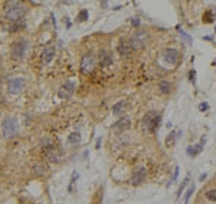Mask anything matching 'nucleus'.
<instances>
[{
  "label": "nucleus",
  "mask_w": 216,
  "mask_h": 204,
  "mask_svg": "<svg viewBox=\"0 0 216 204\" xmlns=\"http://www.w3.org/2000/svg\"><path fill=\"white\" fill-rule=\"evenodd\" d=\"M92 71H94V58L92 55L86 53L82 56V60H81V72L85 75H89Z\"/></svg>",
  "instance_id": "nucleus-8"
},
{
  "label": "nucleus",
  "mask_w": 216,
  "mask_h": 204,
  "mask_svg": "<svg viewBox=\"0 0 216 204\" xmlns=\"http://www.w3.org/2000/svg\"><path fill=\"white\" fill-rule=\"evenodd\" d=\"M159 89L161 93H169L172 91V83L169 81H160L159 82Z\"/></svg>",
  "instance_id": "nucleus-19"
},
{
  "label": "nucleus",
  "mask_w": 216,
  "mask_h": 204,
  "mask_svg": "<svg viewBox=\"0 0 216 204\" xmlns=\"http://www.w3.org/2000/svg\"><path fill=\"white\" fill-rule=\"evenodd\" d=\"M206 199L210 200V201H216V188L206 191Z\"/></svg>",
  "instance_id": "nucleus-26"
},
{
  "label": "nucleus",
  "mask_w": 216,
  "mask_h": 204,
  "mask_svg": "<svg viewBox=\"0 0 216 204\" xmlns=\"http://www.w3.org/2000/svg\"><path fill=\"white\" fill-rule=\"evenodd\" d=\"M215 32H216V27H215Z\"/></svg>",
  "instance_id": "nucleus-39"
},
{
  "label": "nucleus",
  "mask_w": 216,
  "mask_h": 204,
  "mask_svg": "<svg viewBox=\"0 0 216 204\" xmlns=\"http://www.w3.org/2000/svg\"><path fill=\"white\" fill-rule=\"evenodd\" d=\"M88 17H89V13H88V10H86V9H82V10L78 13V16H77V20H78V22H85V20H88Z\"/></svg>",
  "instance_id": "nucleus-22"
},
{
  "label": "nucleus",
  "mask_w": 216,
  "mask_h": 204,
  "mask_svg": "<svg viewBox=\"0 0 216 204\" xmlns=\"http://www.w3.org/2000/svg\"><path fill=\"white\" fill-rule=\"evenodd\" d=\"M205 142H206V138H202V139H200V142H199L197 145H195V147H193V145H189V147H187V150H186L187 155L193 158V157H196L197 154H200V152H202V150H203Z\"/></svg>",
  "instance_id": "nucleus-12"
},
{
  "label": "nucleus",
  "mask_w": 216,
  "mask_h": 204,
  "mask_svg": "<svg viewBox=\"0 0 216 204\" xmlns=\"http://www.w3.org/2000/svg\"><path fill=\"white\" fill-rule=\"evenodd\" d=\"M75 92V83L74 82H66L65 85H62L58 91V96L61 99H68L72 96V93Z\"/></svg>",
  "instance_id": "nucleus-7"
},
{
  "label": "nucleus",
  "mask_w": 216,
  "mask_h": 204,
  "mask_svg": "<svg viewBox=\"0 0 216 204\" xmlns=\"http://www.w3.org/2000/svg\"><path fill=\"white\" fill-rule=\"evenodd\" d=\"M25 86V79L23 78H12L7 83V91L10 93H19Z\"/></svg>",
  "instance_id": "nucleus-9"
},
{
  "label": "nucleus",
  "mask_w": 216,
  "mask_h": 204,
  "mask_svg": "<svg viewBox=\"0 0 216 204\" xmlns=\"http://www.w3.org/2000/svg\"><path fill=\"white\" fill-rule=\"evenodd\" d=\"M43 155H45V158H46L49 163H55V164H59L62 161V158H63L62 151L58 150L56 147H52V145L43 148Z\"/></svg>",
  "instance_id": "nucleus-5"
},
{
  "label": "nucleus",
  "mask_w": 216,
  "mask_h": 204,
  "mask_svg": "<svg viewBox=\"0 0 216 204\" xmlns=\"http://www.w3.org/2000/svg\"><path fill=\"white\" fill-rule=\"evenodd\" d=\"M99 63H101V66H104V68L110 66V65L112 63V55H111L108 50H101V52H99Z\"/></svg>",
  "instance_id": "nucleus-15"
},
{
  "label": "nucleus",
  "mask_w": 216,
  "mask_h": 204,
  "mask_svg": "<svg viewBox=\"0 0 216 204\" xmlns=\"http://www.w3.org/2000/svg\"><path fill=\"white\" fill-rule=\"evenodd\" d=\"M0 104H1V98H0Z\"/></svg>",
  "instance_id": "nucleus-38"
},
{
  "label": "nucleus",
  "mask_w": 216,
  "mask_h": 204,
  "mask_svg": "<svg viewBox=\"0 0 216 204\" xmlns=\"http://www.w3.org/2000/svg\"><path fill=\"white\" fill-rule=\"evenodd\" d=\"M195 193V184H192L189 188H187V191H186V194H184V201H183V204H187L189 203V199L192 197V194Z\"/></svg>",
  "instance_id": "nucleus-23"
},
{
  "label": "nucleus",
  "mask_w": 216,
  "mask_h": 204,
  "mask_svg": "<svg viewBox=\"0 0 216 204\" xmlns=\"http://www.w3.org/2000/svg\"><path fill=\"white\" fill-rule=\"evenodd\" d=\"M205 178H206V174H202V175L199 177V181H203Z\"/></svg>",
  "instance_id": "nucleus-35"
},
{
  "label": "nucleus",
  "mask_w": 216,
  "mask_h": 204,
  "mask_svg": "<svg viewBox=\"0 0 216 204\" xmlns=\"http://www.w3.org/2000/svg\"><path fill=\"white\" fill-rule=\"evenodd\" d=\"M189 79L193 82V83L196 82V71H195V69H190V72H189Z\"/></svg>",
  "instance_id": "nucleus-30"
},
{
  "label": "nucleus",
  "mask_w": 216,
  "mask_h": 204,
  "mask_svg": "<svg viewBox=\"0 0 216 204\" xmlns=\"http://www.w3.org/2000/svg\"><path fill=\"white\" fill-rule=\"evenodd\" d=\"M179 33H180V36H181V38H183L184 41L187 42V43H192V38H190V36H189V35H187L186 32H183V30H180Z\"/></svg>",
  "instance_id": "nucleus-29"
},
{
  "label": "nucleus",
  "mask_w": 216,
  "mask_h": 204,
  "mask_svg": "<svg viewBox=\"0 0 216 204\" xmlns=\"http://www.w3.org/2000/svg\"><path fill=\"white\" fill-rule=\"evenodd\" d=\"M163 60L167 63V65H176L177 60H179V52L173 47H169L164 50L163 53Z\"/></svg>",
  "instance_id": "nucleus-11"
},
{
  "label": "nucleus",
  "mask_w": 216,
  "mask_h": 204,
  "mask_svg": "<svg viewBox=\"0 0 216 204\" xmlns=\"http://www.w3.org/2000/svg\"><path fill=\"white\" fill-rule=\"evenodd\" d=\"M6 9H7L6 10V17L12 23L19 22L28 12V7L23 3H20V1H10V3L6 4Z\"/></svg>",
  "instance_id": "nucleus-1"
},
{
  "label": "nucleus",
  "mask_w": 216,
  "mask_h": 204,
  "mask_svg": "<svg viewBox=\"0 0 216 204\" xmlns=\"http://www.w3.org/2000/svg\"><path fill=\"white\" fill-rule=\"evenodd\" d=\"M99 147H101V138H98V139H97V147H95V148H97V150H99Z\"/></svg>",
  "instance_id": "nucleus-34"
},
{
  "label": "nucleus",
  "mask_w": 216,
  "mask_h": 204,
  "mask_svg": "<svg viewBox=\"0 0 216 204\" xmlns=\"http://www.w3.org/2000/svg\"><path fill=\"white\" fill-rule=\"evenodd\" d=\"M213 19H215V16H213V12H212V10H208V12L205 13V16H203V22H205V23H212Z\"/></svg>",
  "instance_id": "nucleus-25"
},
{
  "label": "nucleus",
  "mask_w": 216,
  "mask_h": 204,
  "mask_svg": "<svg viewBox=\"0 0 216 204\" xmlns=\"http://www.w3.org/2000/svg\"><path fill=\"white\" fill-rule=\"evenodd\" d=\"M17 129H19V124H17L16 118L7 117V118L3 120V122H1V131H3V135L6 138H13L17 134Z\"/></svg>",
  "instance_id": "nucleus-3"
},
{
  "label": "nucleus",
  "mask_w": 216,
  "mask_h": 204,
  "mask_svg": "<svg viewBox=\"0 0 216 204\" xmlns=\"http://www.w3.org/2000/svg\"><path fill=\"white\" fill-rule=\"evenodd\" d=\"M130 126H131V121H130V118H127V117L120 118L117 122L114 124V129L118 131V132H124V131H127Z\"/></svg>",
  "instance_id": "nucleus-13"
},
{
  "label": "nucleus",
  "mask_w": 216,
  "mask_h": 204,
  "mask_svg": "<svg viewBox=\"0 0 216 204\" xmlns=\"http://www.w3.org/2000/svg\"><path fill=\"white\" fill-rule=\"evenodd\" d=\"M189 180H190V175H187V177H186V178L183 180V183H181V185L179 187V190H177V194H176V197H177V199H180L181 193L184 191V187H186V185L189 184Z\"/></svg>",
  "instance_id": "nucleus-21"
},
{
  "label": "nucleus",
  "mask_w": 216,
  "mask_h": 204,
  "mask_svg": "<svg viewBox=\"0 0 216 204\" xmlns=\"http://www.w3.org/2000/svg\"><path fill=\"white\" fill-rule=\"evenodd\" d=\"M28 47H29V43L26 41H17L12 46V58L16 60H22L26 55Z\"/></svg>",
  "instance_id": "nucleus-4"
},
{
  "label": "nucleus",
  "mask_w": 216,
  "mask_h": 204,
  "mask_svg": "<svg viewBox=\"0 0 216 204\" xmlns=\"http://www.w3.org/2000/svg\"><path fill=\"white\" fill-rule=\"evenodd\" d=\"M48 164L45 163H36L33 165V172L36 174V175H43V174H46L48 172Z\"/></svg>",
  "instance_id": "nucleus-17"
},
{
  "label": "nucleus",
  "mask_w": 216,
  "mask_h": 204,
  "mask_svg": "<svg viewBox=\"0 0 216 204\" xmlns=\"http://www.w3.org/2000/svg\"><path fill=\"white\" fill-rule=\"evenodd\" d=\"M208 109H209V104H208V102H202V104L199 105V111L205 112V111H208Z\"/></svg>",
  "instance_id": "nucleus-31"
},
{
  "label": "nucleus",
  "mask_w": 216,
  "mask_h": 204,
  "mask_svg": "<svg viewBox=\"0 0 216 204\" xmlns=\"http://www.w3.org/2000/svg\"><path fill=\"white\" fill-rule=\"evenodd\" d=\"M41 58H42V62L43 63H49L53 58H55V47H46V49H43L42 55H41Z\"/></svg>",
  "instance_id": "nucleus-16"
},
{
  "label": "nucleus",
  "mask_w": 216,
  "mask_h": 204,
  "mask_svg": "<svg viewBox=\"0 0 216 204\" xmlns=\"http://www.w3.org/2000/svg\"><path fill=\"white\" fill-rule=\"evenodd\" d=\"M124 109H126V102L124 101H118L117 104L112 105V114H115V115H121L124 112Z\"/></svg>",
  "instance_id": "nucleus-18"
},
{
  "label": "nucleus",
  "mask_w": 216,
  "mask_h": 204,
  "mask_svg": "<svg viewBox=\"0 0 216 204\" xmlns=\"http://www.w3.org/2000/svg\"><path fill=\"white\" fill-rule=\"evenodd\" d=\"M131 25H132V26H140V19L132 17V19H131Z\"/></svg>",
  "instance_id": "nucleus-32"
},
{
  "label": "nucleus",
  "mask_w": 216,
  "mask_h": 204,
  "mask_svg": "<svg viewBox=\"0 0 216 204\" xmlns=\"http://www.w3.org/2000/svg\"><path fill=\"white\" fill-rule=\"evenodd\" d=\"M177 175H179V167H176V168H174V172H173V175H172V180H170V183L167 184V187H170L173 183L177 180Z\"/></svg>",
  "instance_id": "nucleus-28"
},
{
  "label": "nucleus",
  "mask_w": 216,
  "mask_h": 204,
  "mask_svg": "<svg viewBox=\"0 0 216 204\" xmlns=\"http://www.w3.org/2000/svg\"><path fill=\"white\" fill-rule=\"evenodd\" d=\"M146 175H147V170L144 167L135 168L134 172H132V177H131V184L132 185H140L146 180Z\"/></svg>",
  "instance_id": "nucleus-10"
},
{
  "label": "nucleus",
  "mask_w": 216,
  "mask_h": 204,
  "mask_svg": "<svg viewBox=\"0 0 216 204\" xmlns=\"http://www.w3.org/2000/svg\"><path fill=\"white\" fill-rule=\"evenodd\" d=\"M176 138H177V135H176V132L172 131L170 134H169V137H167V139H166V145L167 147H172L173 144L176 142Z\"/></svg>",
  "instance_id": "nucleus-24"
},
{
  "label": "nucleus",
  "mask_w": 216,
  "mask_h": 204,
  "mask_svg": "<svg viewBox=\"0 0 216 204\" xmlns=\"http://www.w3.org/2000/svg\"><path fill=\"white\" fill-rule=\"evenodd\" d=\"M205 41H212V36H203Z\"/></svg>",
  "instance_id": "nucleus-37"
},
{
  "label": "nucleus",
  "mask_w": 216,
  "mask_h": 204,
  "mask_svg": "<svg viewBox=\"0 0 216 204\" xmlns=\"http://www.w3.org/2000/svg\"><path fill=\"white\" fill-rule=\"evenodd\" d=\"M117 49H118V53H120L121 56H126V58L131 56V53H132V47H131V45L127 43V42H124V41H120Z\"/></svg>",
  "instance_id": "nucleus-14"
},
{
  "label": "nucleus",
  "mask_w": 216,
  "mask_h": 204,
  "mask_svg": "<svg viewBox=\"0 0 216 204\" xmlns=\"http://www.w3.org/2000/svg\"><path fill=\"white\" fill-rule=\"evenodd\" d=\"M63 22H65V26H66V27L69 29V27H71V22H69V17H68V16H66V17L63 19Z\"/></svg>",
  "instance_id": "nucleus-33"
},
{
  "label": "nucleus",
  "mask_w": 216,
  "mask_h": 204,
  "mask_svg": "<svg viewBox=\"0 0 216 204\" xmlns=\"http://www.w3.org/2000/svg\"><path fill=\"white\" fill-rule=\"evenodd\" d=\"M101 6H102V7H107V6H108V1H102Z\"/></svg>",
  "instance_id": "nucleus-36"
},
{
  "label": "nucleus",
  "mask_w": 216,
  "mask_h": 204,
  "mask_svg": "<svg viewBox=\"0 0 216 204\" xmlns=\"http://www.w3.org/2000/svg\"><path fill=\"white\" fill-rule=\"evenodd\" d=\"M160 122H161V115L157 114L156 111L147 112V115H144L143 118V126L147 132H156V129L160 126Z\"/></svg>",
  "instance_id": "nucleus-2"
},
{
  "label": "nucleus",
  "mask_w": 216,
  "mask_h": 204,
  "mask_svg": "<svg viewBox=\"0 0 216 204\" xmlns=\"http://www.w3.org/2000/svg\"><path fill=\"white\" fill-rule=\"evenodd\" d=\"M146 39H147V33L146 32H143V30H140V32H137L132 38H131V41H130V45H131V47H132V50L135 49H141L143 46H144V43H146Z\"/></svg>",
  "instance_id": "nucleus-6"
},
{
  "label": "nucleus",
  "mask_w": 216,
  "mask_h": 204,
  "mask_svg": "<svg viewBox=\"0 0 216 204\" xmlns=\"http://www.w3.org/2000/svg\"><path fill=\"white\" fill-rule=\"evenodd\" d=\"M81 141V134L79 132H72L68 135V142L69 144H79Z\"/></svg>",
  "instance_id": "nucleus-20"
},
{
  "label": "nucleus",
  "mask_w": 216,
  "mask_h": 204,
  "mask_svg": "<svg viewBox=\"0 0 216 204\" xmlns=\"http://www.w3.org/2000/svg\"><path fill=\"white\" fill-rule=\"evenodd\" d=\"M25 25H20L19 22H16V23H12L10 26H9V32H16V30H19L20 27H23Z\"/></svg>",
  "instance_id": "nucleus-27"
}]
</instances>
